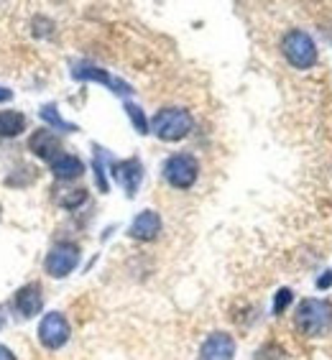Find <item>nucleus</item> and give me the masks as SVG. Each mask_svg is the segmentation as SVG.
Segmentation results:
<instances>
[{"label": "nucleus", "mask_w": 332, "mask_h": 360, "mask_svg": "<svg viewBox=\"0 0 332 360\" xmlns=\"http://www.w3.org/2000/svg\"><path fill=\"white\" fill-rule=\"evenodd\" d=\"M294 327L305 338H322L332 327V302L327 299H302L294 314Z\"/></svg>", "instance_id": "nucleus-1"}, {"label": "nucleus", "mask_w": 332, "mask_h": 360, "mask_svg": "<svg viewBox=\"0 0 332 360\" xmlns=\"http://www.w3.org/2000/svg\"><path fill=\"white\" fill-rule=\"evenodd\" d=\"M194 128L192 112L184 108H161L151 118V133L161 141H181L187 139Z\"/></svg>", "instance_id": "nucleus-2"}, {"label": "nucleus", "mask_w": 332, "mask_h": 360, "mask_svg": "<svg viewBox=\"0 0 332 360\" xmlns=\"http://www.w3.org/2000/svg\"><path fill=\"white\" fill-rule=\"evenodd\" d=\"M281 54H284L286 62L299 72L312 70V67L317 64V56H319L314 39H312L307 31H302V28L286 31L284 39H281Z\"/></svg>", "instance_id": "nucleus-3"}, {"label": "nucleus", "mask_w": 332, "mask_h": 360, "mask_svg": "<svg viewBox=\"0 0 332 360\" xmlns=\"http://www.w3.org/2000/svg\"><path fill=\"white\" fill-rule=\"evenodd\" d=\"M200 176V164L192 153H174L164 161V179L174 189H189Z\"/></svg>", "instance_id": "nucleus-4"}, {"label": "nucleus", "mask_w": 332, "mask_h": 360, "mask_svg": "<svg viewBox=\"0 0 332 360\" xmlns=\"http://www.w3.org/2000/svg\"><path fill=\"white\" fill-rule=\"evenodd\" d=\"M77 264H79V248L75 243H56L54 248L49 250L44 269L51 278H64L77 269Z\"/></svg>", "instance_id": "nucleus-5"}, {"label": "nucleus", "mask_w": 332, "mask_h": 360, "mask_svg": "<svg viewBox=\"0 0 332 360\" xmlns=\"http://www.w3.org/2000/svg\"><path fill=\"white\" fill-rule=\"evenodd\" d=\"M72 330H70V322L64 317L62 312H49L46 317L42 319V325H39V340H42V345L46 350H59V347L67 345V340H70Z\"/></svg>", "instance_id": "nucleus-6"}, {"label": "nucleus", "mask_w": 332, "mask_h": 360, "mask_svg": "<svg viewBox=\"0 0 332 360\" xmlns=\"http://www.w3.org/2000/svg\"><path fill=\"white\" fill-rule=\"evenodd\" d=\"M236 358V340L228 333H212L200 347L197 360H233Z\"/></svg>", "instance_id": "nucleus-7"}, {"label": "nucleus", "mask_w": 332, "mask_h": 360, "mask_svg": "<svg viewBox=\"0 0 332 360\" xmlns=\"http://www.w3.org/2000/svg\"><path fill=\"white\" fill-rule=\"evenodd\" d=\"M110 172H113V179L118 181L120 187L125 189V194H128V197H133V194H136L141 179H143V167H141L139 159L118 161V164H113V167H110Z\"/></svg>", "instance_id": "nucleus-8"}, {"label": "nucleus", "mask_w": 332, "mask_h": 360, "mask_svg": "<svg viewBox=\"0 0 332 360\" xmlns=\"http://www.w3.org/2000/svg\"><path fill=\"white\" fill-rule=\"evenodd\" d=\"M161 233V217L159 212H153V210H143L136 215V220L131 222V228H128V236L133 240H141V243H151L156 240Z\"/></svg>", "instance_id": "nucleus-9"}, {"label": "nucleus", "mask_w": 332, "mask_h": 360, "mask_svg": "<svg viewBox=\"0 0 332 360\" xmlns=\"http://www.w3.org/2000/svg\"><path fill=\"white\" fill-rule=\"evenodd\" d=\"M28 148L44 161H54L59 153H62V141L56 139L51 128H39V131L31 133L28 139Z\"/></svg>", "instance_id": "nucleus-10"}, {"label": "nucleus", "mask_w": 332, "mask_h": 360, "mask_svg": "<svg viewBox=\"0 0 332 360\" xmlns=\"http://www.w3.org/2000/svg\"><path fill=\"white\" fill-rule=\"evenodd\" d=\"M75 79H92V82H103L108 84L115 95H131V87L123 82V79H115V77H110L105 70H100V67H87V64H82V67H75Z\"/></svg>", "instance_id": "nucleus-11"}, {"label": "nucleus", "mask_w": 332, "mask_h": 360, "mask_svg": "<svg viewBox=\"0 0 332 360\" xmlns=\"http://www.w3.org/2000/svg\"><path fill=\"white\" fill-rule=\"evenodd\" d=\"M44 307V294L39 284H26L15 294V309L21 317H36Z\"/></svg>", "instance_id": "nucleus-12"}, {"label": "nucleus", "mask_w": 332, "mask_h": 360, "mask_svg": "<svg viewBox=\"0 0 332 360\" xmlns=\"http://www.w3.org/2000/svg\"><path fill=\"white\" fill-rule=\"evenodd\" d=\"M51 164V174H54L59 181H72L77 176H82L84 174V164L77 156L72 153H59L54 161H49Z\"/></svg>", "instance_id": "nucleus-13"}, {"label": "nucleus", "mask_w": 332, "mask_h": 360, "mask_svg": "<svg viewBox=\"0 0 332 360\" xmlns=\"http://www.w3.org/2000/svg\"><path fill=\"white\" fill-rule=\"evenodd\" d=\"M26 115L18 110H3L0 112V136L3 139H15V136H21L26 131Z\"/></svg>", "instance_id": "nucleus-14"}, {"label": "nucleus", "mask_w": 332, "mask_h": 360, "mask_svg": "<svg viewBox=\"0 0 332 360\" xmlns=\"http://www.w3.org/2000/svg\"><path fill=\"white\" fill-rule=\"evenodd\" d=\"M54 200L59 207L75 210L87 200V192H84V189H59V192L54 194Z\"/></svg>", "instance_id": "nucleus-15"}, {"label": "nucleus", "mask_w": 332, "mask_h": 360, "mask_svg": "<svg viewBox=\"0 0 332 360\" xmlns=\"http://www.w3.org/2000/svg\"><path fill=\"white\" fill-rule=\"evenodd\" d=\"M125 110H128V118H131L133 128H136V131H139L141 136H143V133H148V131H151V123H148V120H146V115H143V112H141V108H139V105L128 103V105H125Z\"/></svg>", "instance_id": "nucleus-16"}, {"label": "nucleus", "mask_w": 332, "mask_h": 360, "mask_svg": "<svg viewBox=\"0 0 332 360\" xmlns=\"http://www.w3.org/2000/svg\"><path fill=\"white\" fill-rule=\"evenodd\" d=\"M42 118L46 120L51 128H59V131H77L75 125H70V123H64L62 120V115H59V110H56L54 105H46L42 110Z\"/></svg>", "instance_id": "nucleus-17"}, {"label": "nucleus", "mask_w": 332, "mask_h": 360, "mask_svg": "<svg viewBox=\"0 0 332 360\" xmlns=\"http://www.w3.org/2000/svg\"><path fill=\"white\" fill-rule=\"evenodd\" d=\"M291 299H294V294H291V289H279L276 297H274V314H284L286 307L291 304Z\"/></svg>", "instance_id": "nucleus-18"}, {"label": "nucleus", "mask_w": 332, "mask_h": 360, "mask_svg": "<svg viewBox=\"0 0 332 360\" xmlns=\"http://www.w3.org/2000/svg\"><path fill=\"white\" fill-rule=\"evenodd\" d=\"M330 284H332V274H330V271H325V276L317 278V286H319V289H330Z\"/></svg>", "instance_id": "nucleus-19"}, {"label": "nucleus", "mask_w": 332, "mask_h": 360, "mask_svg": "<svg viewBox=\"0 0 332 360\" xmlns=\"http://www.w3.org/2000/svg\"><path fill=\"white\" fill-rule=\"evenodd\" d=\"M0 360H15L13 350H8L6 345H0Z\"/></svg>", "instance_id": "nucleus-20"}, {"label": "nucleus", "mask_w": 332, "mask_h": 360, "mask_svg": "<svg viewBox=\"0 0 332 360\" xmlns=\"http://www.w3.org/2000/svg\"><path fill=\"white\" fill-rule=\"evenodd\" d=\"M13 97V92L6 90V87H0V103H6V100H11Z\"/></svg>", "instance_id": "nucleus-21"}]
</instances>
